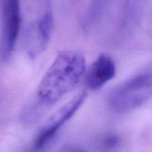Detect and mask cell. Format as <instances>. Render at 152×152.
<instances>
[{
    "mask_svg": "<svg viewBox=\"0 0 152 152\" xmlns=\"http://www.w3.org/2000/svg\"><path fill=\"white\" fill-rule=\"evenodd\" d=\"M87 96L86 92H81L52 114L39 132L34 142V149L42 150L47 147L56 137L61 128L80 109Z\"/></svg>",
    "mask_w": 152,
    "mask_h": 152,
    "instance_id": "3",
    "label": "cell"
},
{
    "mask_svg": "<svg viewBox=\"0 0 152 152\" xmlns=\"http://www.w3.org/2000/svg\"><path fill=\"white\" fill-rule=\"evenodd\" d=\"M53 29V18L50 10H47L42 15L37 25L35 35V45L31 50L33 56L43 51L50 41Z\"/></svg>",
    "mask_w": 152,
    "mask_h": 152,
    "instance_id": "6",
    "label": "cell"
},
{
    "mask_svg": "<svg viewBox=\"0 0 152 152\" xmlns=\"http://www.w3.org/2000/svg\"><path fill=\"white\" fill-rule=\"evenodd\" d=\"M118 138L116 136H108L105 140V145L107 147H114L118 143Z\"/></svg>",
    "mask_w": 152,
    "mask_h": 152,
    "instance_id": "7",
    "label": "cell"
},
{
    "mask_svg": "<svg viewBox=\"0 0 152 152\" xmlns=\"http://www.w3.org/2000/svg\"><path fill=\"white\" fill-rule=\"evenodd\" d=\"M116 74V66L109 55L102 53L88 71L86 82L91 90H98L112 80Z\"/></svg>",
    "mask_w": 152,
    "mask_h": 152,
    "instance_id": "5",
    "label": "cell"
},
{
    "mask_svg": "<svg viewBox=\"0 0 152 152\" xmlns=\"http://www.w3.org/2000/svg\"><path fill=\"white\" fill-rule=\"evenodd\" d=\"M22 24L20 0H2L1 2V52L5 58L13 53Z\"/></svg>",
    "mask_w": 152,
    "mask_h": 152,
    "instance_id": "4",
    "label": "cell"
},
{
    "mask_svg": "<svg viewBox=\"0 0 152 152\" xmlns=\"http://www.w3.org/2000/svg\"><path fill=\"white\" fill-rule=\"evenodd\" d=\"M151 80L150 68L129 78L110 94V108L117 113H126L143 105L151 97Z\"/></svg>",
    "mask_w": 152,
    "mask_h": 152,
    "instance_id": "2",
    "label": "cell"
},
{
    "mask_svg": "<svg viewBox=\"0 0 152 152\" xmlns=\"http://www.w3.org/2000/svg\"><path fill=\"white\" fill-rule=\"evenodd\" d=\"M86 58L78 51L67 50L57 55L46 71L34 101L23 112L27 122H33L78 84L86 71Z\"/></svg>",
    "mask_w": 152,
    "mask_h": 152,
    "instance_id": "1",
    "label": "cell"
}]
</instances>
